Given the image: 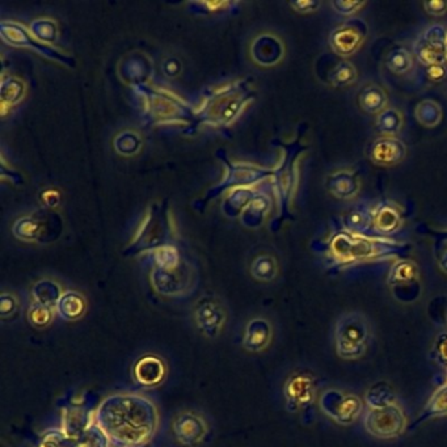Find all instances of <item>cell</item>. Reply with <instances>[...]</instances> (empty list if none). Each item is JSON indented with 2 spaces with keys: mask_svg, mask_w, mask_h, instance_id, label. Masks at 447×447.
<instances>
[{
  "mask_svg": "<svg viewBox=\"0 0 447 447\" xmlns=\"http://www.w3.org/2000/svg\"><path fill=\"white\" fill-rule=\"evenodd\" d=\"M92 416L115 447L146 446L159 429L157 405L150 398L135 392L108 395Z\"/></svg>",
  "mask_w": 447,
  "mask_h": 447,
  "instance_id": "cell-1",
  "label": "cell"
},
{
  "mask_svg": "<svg viewBox=\"0 0 447 447\" xmlns=\"http://www.w3.org/2000/svg\"><path fill=\"white\" fill-rule=\"evenodd\" d=\"M151 284L155 291L167 298H181L197 285V271L176 245L152 252Z\"/></svg>",
  "mask_w": 447,
  "mask_h": 447,
  "instance_id": "cell-2",
  "label": "cell"
},
{
  "mask_svg": "<svg viewBox=\"0 0 447 447\" xmlns=\"http://www.w3.org/2000/svg\"><path fill=\"white\" fill-rule=\"evenodd\" d=\"M144 99V118L147 125H181L183 133L190 135L200 129L197 111L171 92L144 83L134 87Z\"/></svg>",
  "mask_w": 447,
  "mask_h": 447,
  "instance_id": "cell-3",
  "label": "cell"
},
{
  "mask_svg": "<svg viewBox=\"0 0 447 447\" xmlns=\"http://www.w3.org/2000/svg\"><path fill=\"white\" fill-rule=\"evenodd\" d=\"M255 96L256 93L251 88V79L210 89L205 95L201 108L197 111L201 126L207 125L216 129L229 128Z\"/></svg>",
  "mask_w": 447,
  "mask_h": 447,
  "instance_id": "cell-4",
  "label": "cell"
},
{
  "mask_svg": "<svg viewBox=\"0 0 447 447\" xmlns=\"http://www.w3.org/2000/svg\"><path fill=\"white\" fill-rule=\"evenodd\" d=\"M176 245L168 202L154 203L131 244L124 251L125 256L154 252L159 248Z\"/></svg>",
  "mask_w": 447,
  "mask_h": 447,
  "instance_id": "cell-5",
  "label": "cell"
},
{
  "mask_svg": "<svg viewBox=\"0 0 447 447\" xmlns=\"http://www.w3.org/2000/svg\"><path fill=\"white\" fill-rule=\"evenodd\" d=\"M216 158L225 164L226 177L223 179L222 183H219L216 187H210L202 198L194 202L193 207L200 213L205 210V207L207 206L209 202L216 200V197H219L223 192H226L229 189H235V187H247L253 185L261 180L269 177L271 174H273V172L269 170L255 167L252 164L231 161L225 150H218Z\"/></svg>",
  "mask_w": 447,
  "mask_h": 447,
  "instance_id": "cell-6",
  "label": "cell"
},
{
  "mask_svg": "<svg viewBox=\"0 0 447 447\" xmlns=\"http://www.w3.org/2000/svg\"><path fill=\"white\" fill-rule=\"evenodd\" d=\"M370 324L360 312H347L340 317L334 327L337 354L344 360L362 357L370 341Z\"/></svg>",
  "mask_w": 447,
  "mask_h": 447,
  "instance_id": "cell-7",
  "label": "cell"
},
{
  "mask_svg": "<svg viewBox=\"0 0 447 447\" xmlns=\"http://www.w3.org/2000/svg\"><path fill=\"white\" fill-rule=\"evenodd\" d=\"M63 231L62 218L53 210L43 209L16 220L14 233L21 240L47 244L56 242Z\"/></svg>",
  "mask_w": 447,
  "mask_h": 447,
  "instance_id": "cell-8",
  "label": "cell"
},
{
  "mask_svg": "<svg viewBox=\"0 0 447 447\" xmlns=\"http://www.w3.org/2000/svg\"><path fill=\"white\" fill-rule=\"evenodd\" d=\"M365 429L376 438L389 439L403 434L406 425L403 409L396 403L370 408L363 417Z\"/></svg>",
  "mask_w": 447,
  "mask_h": 447,
  "instance_id": "cell-9",
  "label": "cell"
},
{
  "mask_svg": "<svg viewBox=\"0 0 447 447\" xmlns=\"http://www.w3.org/2000/svg\"><path fill=\"white\" fill-rule=\"evenodd\" d=\"M193 323L205 339L216 340L226 327L227 311L225 306L210 295L202 297L193 307Z\"/></svg>",
  "mask_w": 447,
  "mask_h": 447,
  "instance_id": "cell-10",
  "label": "cell"
},
{
  "mask_svg": "<svg viewBox=\"0 0 447 447\" xmlns=\"http://www.w3.org/2000/svg\"><path fill=\"white\" fill-rule=\"evenodd\" d=\"M319 406L324 415L345 426L353 424L362 413V402L358 396L337 389L324 391L320 396Z\"/></svg>",
  "mask_w": 447,
  "mask_h": 447,
  "instance_id": "cell-11",
  "label": "cell"
},
{
  "mask_svg": "<svg viewBox=\"0 0 447 447\" xmlns=\"http://www.w3.org/2000/svg\"><path fill=\"white\" fill-rule=\"evenodd\" d=\"M174 441L183 447H200L210 433L207 420L196 411H181L171 424Z\"/></svg>",
  "mask_w": 447,
  "mask_h": 447,
  "instance_id": "cell-12",
  "label": "cell"
},
{
  "mask_svg": "<svg viewBox=\"0 0 447 447\" xmlns=\"http://www.w3.org/2000/svg\"><path fill=\"white\" fill-rule=\"evenodd\" d=\"M0 34L1 38L10 45L14 46H25V47H32L36 51H38L40 54H43L45 57L54 59L59 63L66 65L67 67L73 69L76 66V60L70 56H66L60 51L56 50L54 47L46 45V43H40V40L34 38L33 34L27 30L25 27L16 24V23H8V21H3L0 24Z\"/></svg>",
  "mask_w": 447,
  "mask_h": 447,
  "instance_id": "cell-13",
  "label": "cell"
},
{
  "mask_svg": "<svg viewBox=\"0 0 447 447\" xmlns=\"http://www.w3.org/2000/svg\"><path fill=\"white\" fill-rule=\"evenodd\" d=\"M168 366L155 353H144L134 362L131 369L133 380L144 389H155L167 379Z\"/></svg>",
  "mask_w": 447,
  "mask_h": 447,
  "instance_id": "cell-14",
  "label": "cell"
},
{
  "mask_svg": "<svg viewBox=\"0 0 447 447\" xmlns=\"http://www.w3.org/2000/svg\"><path fill=\"white\" fill-rule=\"evenodd\" d=\"M273 325L265 317H253L245 324L242 346L249 353H261L272 344Z\"/></svg>",
  "mask_w": 447,
  "mask_h": 447,
  "instance_id": "cell-15",
  "label": "cell"
},
{
  "mask_svg": "<svg viewBox=\"0 0 447 447\" xmlns=\"http://www.w3.org/2000/svg\"><path fill=\"white\" fill-rule=\"evenodd\" d=\"M284 392L288 409L291 412H295L311 402L314 395V385L308 375L293 374L286 380Z\"/></svg>",
  "mask_w": 447,
  "mask_h": 447,
  "instance_id": "cell-16",
  "label": "cell"
},
{
  "mask_svg": "<svg viewBox=\"0 0 447 447\" xmlns=\"http://www.w3.org/2000/svg\"><path fill=\"white\" fill-rule=\"evenodd\" d=\"M86 298L72 290L63 291L56 306V314L66 321H76L86 315Z\"/></svg>",
  "mask_w": 447,
  "mask_h": 447,
  "instance_id": "cell-17",
  "label": "cell"
},
{
  "mask_svg": "<svg viewBox=\"0 0 447 447\" xmlns=\"http://www.w3.org/2000/svg\"><path fill=\"white\" fill-rule=\"evenodd\" d=\"M256 197L255 190L248 187L233 189L222 205V210L229 218H236L244 213L248 205Z\"/></svg>",
  "mask_w": 447,
  "mask_h": 447,
  "instance_id": "cell-18",
  "label": "cell"
},
{
  "mask_svg": "<svg viewBox=\"0 0 447 447\" xmlns=\"http://www.w3.org/2000/svg\"><path fill=\"white\" fill-rule=\"evenodd\" d=\"M252 56L261 65H273L281 57V45L273 37L262 36L253 43Z\"/></svg>",
  "mask_w": 447,
  "mask_h": 447,
  "instance_id": "cell-19",
  "label": "cell"
},
{
  "mask_svg": "<svg viewBox=\"0 0 447 447\" xmlns=\"http://www.w3.org/2000/svg\"><path fill=\"white\" fill-rule=\"evenodd\" d=\"M63 291L57 282L51 279H43L34 284L32 288V299L33 303H38L46 307H51L56 310L59 298L62 297Z\"/></svg>",
  "mask_w": 447,
  "mask_h": 447,
  "instance_id": "cell-20",
  "label": "cell"
},
{
  "mask_svg": "<svg viewBox=\"0 0 447 447\" xmlns=\"http://www.w3.org/2000/svg\"><path fill=\"white\" fill-rule=\"evenodd\" d=\"M269 206H271V201L268 197H265L262 194L256 196L248 205L244 213L242 214V223L249 229L259 227L264 222V218L269 210Z\"/></svg>",
  "mask_w": 447,
  "mask_h": 447,
  "instance_id": "cell-21",
  "label": "cell"
},
{
  "mask_svg": "<svg viewBox=\"0 0 447 447\" xmlns=\"http://www.w3.org/2000/svg\"><path fill=\"white\" fill-rule=\"evenodd\" d=\"M442 416H447V382L435 389V392L433 393L432 398L426 404L424 412L418 418L416 425L422 421L434 417H442Z\"/></svg>",
  "mask_w": 447,
  "mask_h": 447,
  "instance_id": "cell-22",
  "label": "cell"
},
{
  "mask_svg": "<svg viewBox=\"0 0 447 447\" xmlns=\"http://www.w3.org/2000/svg\"><path fill=\"white\" fill-rule=\"evenodd\" d=\"M79 439L82 447H111L112 445L92 415L88 418L86 428L80 433Z\"/></svg>",
  "mask_w": 447,
  "mask_h": 447,
  "instance_id": "cell-23",
  "label": "cell"
},
{
  "mask_svg": "<svg viewBox=\"0 0 447 447\" xmlns=\"http://www.w3.org/2000/svg\"><path fill=\"white\" fill-rule=\"evenodd\" d=\"M37 447H82L80 439L76 435H72L63 428L50 429L45 432Z\"/></svg>",
  "mask_w": 447,
  "mask_h": 447,
  "instance_id": "cell-24",
  "label": "cell"
},
{
  "mask_svg": "<svg viewBox=\"0 0 447 447\" xmlns=\"http://www.w3.org/2000/svg\"><path fill=\"white\" fill-rule=\"evenodd\" d=\"M24 95V84L11 76H3L1 87H0V96H1V105L3 112L5 106H12L17 101L21 100Z\"/></svg>",
  "mask_w": 447,
  "mask_h": 447,
  "instance_id": "cell-25",
  "label": "cell"
},
{
  "mask_svg": "<svg viewBox=\"0 0 447 447\" xmlns=\"http://www.w3.org/2000/svg\"><path fill=\"white\" fill-rule=\"evenodd\" d=\"M54 315H56V310L51 307H46L38 303H32L29 306V323L37 330L47 328L53 323Z\"/></svg>",
  "mask_w": 447,
  "mask_h": 447,
  "instance_id": "cell-26",
  "label": "cell"
},
{
  "mask_svg": "<svg viewBox=\"0 0 447 447\" xmlns=\"http://www.w3.org/2000/svg\"><path fill=\"white\" fill-rule=\"evenodd\" d=\"M332 43L340 54H350L360 45V37L352 29H340L333 34Z\"/></svg>",
  "mask_w": 447,
  "mask_h": 447,
  "instance_id": "cell-27",
  "label": "cell"
},
{
  "mask_svg": "<svg viewBox=\"0 0 447 447\" xmlns=\"http://www.w3.org/2000/svg\"><path fill=\"white\" fill-rule=\"evenodd\" d=\"M251 273L259 281L269 282L277 275V264L271 256H260L252 262Z\"/></svg>",
  "mask_w": 447,
  "mask_h": 447,
  "instance_id": "cell-28",
  "label": "cell"
},
{
  "mask_svg": "<svg viewBox=\"0 0 447 447\" xmlns=\"http://www.w3.org/2000/svg\"><path fill=\"white\" fill-rule=\"evenodd\" d=\"M32 34L45 43H54L57 40V27L50 20H36L30 25Z\"/></svg>",
  "mask_w": 447,
  "mask_h": 447,
  "instance_id": "cell-29",
  "label": "cell"
},
{
  "mask_svg": "<svg viewBox=\"0 0 447 447\" xmlns=\"http://www.w3.org/2000/svg\"><path fill=\"white\" fill-rule=\"evenodd\" d=\"M115 150L122 155H133L141 147V139L134 133H122L119 134L115 141Z\"/></svg>",
  "mask_w": 447,
  "mask_h": 447,
  "instance_id": "cell-30",
  "label": "cell"
},
{
  "mask_svg": "<svg viewBox=\"0 0 447 447\" xmlns=\"http://www.w3.org/2000/svg\"><path fill=\"white\" fill-rule=\"evenodd\" d=\"M233 5H236L233 1H194L189 4V8L196 14H209L220 11H230Z\"/></svg>",
  "mask_w": 447,
  "mask_h": 447,
  "instance_id": "cell-31",
  "label": "cell"
},
{
  "mask_svg": "<svg viewBox=\"0 0 447 447\" xmlns=\"http://www.w3.org/2000/svg\"><path fill=\"white\" fill-rule=\"evenodd\" d=\"M383 386L385 385L380 383L367 392L366 402L369 403L370 408H382L385 405L393 403V392L391 391L389 393H386Z\"/></svg>",
  "mask_w": 447,
  "mask_h": 447,
  "instance_id": "cell-32",
  "label": "cell"
},
{
  "mask_svg": "<svg viewBox=\"0 0 447 447\" xmlns=\"http://www.w3.org/2000/svg\"><path fill=\"white\" fill-rule=\"evenodd\" d=\"M20 302L11 293H3L0 297V317L3 320L12 319L19 312Z\"/></svg>",
  "mask_w": 447,
  "mask_h": 447,
  "instance_id": "cell-33",
  "label": "cell"
},
{
  "mask_svg": "<svg viewBox=\"0 0 447 447\" xmlns=\"http://www.w3.org/2000/svg\"><path fill=\"white\" fill-rule=\"evenodd\" d=\"M434 354L438 363L447 366V332L437 337L434 343Z\"/></svg>",
  "mask_w": 447,
  "mask_h": 447,
  "instance_id": "cell-34",
  "label": "cell"
},
{
  "mask_svg": "<svg viewBox=\"0 0 447 447\" xmlns=\"http://www.w3.org/2000/svg\"><path fill=\"white\" fill-rule=\"evenodd\" d=\"M41 200L46 205V207H54L59 203L60 196L57 190H45L41 194Z\"/></svg>",
  "mask_w": 447,
  "mask_h": 447,
  "instance_id": "cell-35",
  "label": "cell"
},
{
  "mask_svg": "<svg viewBox=\"0 0 447 447\" xmlns=\"http://www.w3.org/2000/svg\"><path fill=\"white\" fill-rule=\"evenodd\" d=\"M334 7H337L339 12H343V14H350V12H354V10H357L358 7L362 5V3H356V1H341V3H334L333 4Z\"/></svg>",
  "mask_w": 447,
  "mask_h": 447,
  "instance_id": "cell-36",
  "label": "cell"
},
{
  "mask_svg": "<svg viewBox=\"0 0 447 447\" xmlns=\"http://www.w3.org/2000/svg\"><path fill=\"white\" fill-rule=\"evenodd\" d=\"M405 54H395L393 56V62H398L396 65H393V66H391L392 67V70H395V71H402V70H405V63L406 65H409V60H405ZM393 62H389V63H393Z\"/></svg>",
  "mask_w": 447,
  "mask_h": 447,
  "instance_id": "cell-37",
  "label": "cell"
},
{
  "mask_svg": "<svg viewBox=\"0 0 447 447\" xmlns=\"http://www.w3.org/2000/svg\"><path fill=\"white\" fill-rule=\"evenodd\" d=\"M164 70L167 72V75L174 76V75H177V72L180 71V65L177 60H170L165 63Z\"/></svg>",
  "mask_w": 447,
  "mask_h": 447,
  "instance_id": "cell-38",
  "label": "cell"
},
{
  "mask_svg": "<svg viewBox=\"0 0 447 447\" xmlns=\"http://www.w3.org/2000/svg\"><path fill=\"white\" fill-rule=\"evenodd\" d=\"M291 5L298 8L299 11H310L311 8H317V3H314V1H299V3H293Z\"/></svg>",
  "mask_w": 447,
  "mask_h": 447,
  "instance_id": "cell-39",
  "label": "cell"
},
{
  "mask_svg": "<svg viewBox=\"0 0 447 447\" xmlns=\"http://www.w3.org/2000/svg\"><path fill=\"white\" fill-rule=\"evenodd\" d=\"M446 321H447V314H446Z\"/></svg>",
  "mask_w": 447,
  "mask_h": 447,
  "instance_id": "cell-40",
  "label": "cell"
}]
</instances>
